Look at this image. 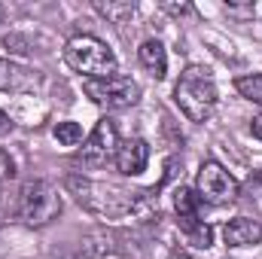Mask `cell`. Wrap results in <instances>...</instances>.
Instances as JSON below:
<instances>
[{
  "instance_id": "cell-1",
  "label": "cell",
  "mask_w": 262,
  "mask_h": 259,
  "mask_svg": "<svg viewBox=\"0 0 262 259\" xmlns=\"http://www.w3.org/2000/svg\"><path fill=\"white\" fill-rule=\"evenodd\" d=\"M64 61L70 70H76V73H82L85 79H107V76H116V55H113V49L104 43V40H98V37H92V34H76V37H70L64 43Z\"/></svg>"
},
{
  "instance_id": "cell-2",
  "label": "cell",
  "mask_w": 262,
  "mask_h": 259,
  "mask_svg": "<svg viewBox=\"0 0 262 259\" xmlns=\"http://www.w3.org/2000/svg\"><path fill=\"white\" fill-rule=\"evenodd\" d=\"M174 98L180 104V110L192 119V122H207L216 110V82L210 76V70L204 67H186L174 85Z\"/></svg>"
},
{
  "instance_id": "cell-3",
  "label": "cell",
  "mask_w": 262,
  "mask_h": 259,
  "mask_svg": "<svg viewBox=\"0 0 262 259\" xmlns=\"http://www.w3.org/2000/svg\"><path fill=\"white\" fill-rule=\"evenodd\" d=\"M64 201L58 189L46 180H31L21 186L18 195V220L31 229H40V226H49L52 220H58Z\"/></svg>"
},
{
  "instance_id": "cell-4",
  "label": "cell",
  "mask_w": 262,
  "mask_h": 259,
  "mask_svg": "<svg viewBox=\"0 0 262 259\" xmlns=\"http://www.w3.org/2000/svg\"><path fill=\"white\" fill-rule=\"evenodd\" d=\"M85 95L104 110H128L140 101V85L131 76H107V79H85Z\"/></svg>"
},
{
  "instance_id": "cell-5",
  "label": "cell",
  "mask_w": 262,
  "mask_h": 259,
  "mask_svg": "<svg viewBox=\"0 0 262 259\" xmlns=\"http://www.w3.org/2000/svg\"><path fill=\"white\" fill-rule=\"evenodd\" d=\"M116 149H119V131L113 119H98V125L92 128V134L85 137L82 149H79V162L85 168H104L107 162L116 159Z\"/></svg>"
},
{
  "instance_id": "cell-6",
  "label": "cell",
  "mask_w": 262,
  "mask_h": 259,
  "mask_svg": "<svg viewBox=\"0 0 262 259\" xmlns=\"http://www.w3.org/2000/svg\"><path fill=\"white\" fill-rule=\"evenodd\" d=\"M238 195H241L238 180L220 162H204L198 168V198H204L210 204H229Z\"/></svg>"
},
{
  "instance_id": "cell-7",
  "label": "cell",
  "mask_w": 262,
  "mask_h": 259,
  "mask_svg": "<svg viewBox=\"0 0 262 259\" xmlns=\"http://www.w3.org/2000/svg\"><path fill=\"white\" fill-rule=\"evenodd\" d=\"M113 162H116L119 174H125V177L143 174V171H146V162H149V143H146L143 137H131L125 143H119Z\"/></svg>"
},
{
  "instance_id": "cell-8",
  "label": "cell",
  "mask_w": 262,
  "mask_h": 259,
  "mask_svg": "<svg viewBox=\"0 0 262 259\" xmlns=\"http://www.w3.org/2000/svg\"><path fill=\"white\" fill-rule=\"evenodd\" d=\"M37 82H40V76L34 70L0 58V92H31V89H37Z\"/></svg>"
},
{
  "instance_id": "cell-9",
  "label": "cell",
  "mask_w": 262,
  "mask_h": 259,
  "mask_svg": "<svg viewBox=\"0 0 262 259\" xmlns=\"http://www.w3.org/2000/svg\"><path fill=\"white\" fill-rule=\"evenodd\" d=\"M223 241L229 247H247V244H259L262 241V226L256 220H247V217H235L226 223L223 229Z\"/></svg>"
},
{
  "instance_id": "cell-10",
  "label": "cell",
  "mask_w": 262,
  "mask_h": 259,
  "mask_svg": "<svg viewBox=\"0 0 262 259\" xmlns=\"http://www.w3.org/2000/svg\"><path fill=\"white\" fill-rule=\"evenodd\" d=\"M137 58H140V64L146 67L149 76H156V79L168 76V52H165V46L159 40H143L140 49H137Z\"/></svg>"
},
{
  "instance_id": "cell-11",
  "label": "cell",
  "mask_w": 262,
  "mask_h": 259,
  "mask_svg": "<svg viewBox=\"0 0 262 259\" xmlns=\"http://www.w3.org/2000/svg\"><path fill=\"white\" fill-rule=\"evenodd\" d=\"M198 207H201V198H198L195 189L180 186V189L174 192V210H177L180 223H192V220H198Z\"/></svg>"
},
{
  "instance_id": "cell-12",
  "label": "cell",
  "mask_w": 262,
  "mask_h": 259,
  "mask_svg": "<svg viewBox=\"0 0 262 259\" xmlns=\"http://www.w3.org/2000/svg\"><path fill=\"white\" fill-rule=\"evenodd\" d=\"M95 9L110 21V25H125L131 15H134V3L131 0H95Z\"/></svg>"
},
{
  "instance_id": "cell-13",
  "label": "cell",
  "mask_w": 262,
  "mask_h": 259,
  "mask_svg": "<svg viewBox=\"0 0 262 259\" xmlns=\"http://www.w3.org/2000/svg\"><path fill=\"white\" fill-rule=\"evenodd\" d=\"M183 226V232H186V238H189V244L192 247H210V241H213V232H210V226H204L201 220H192V223H180Z\"/></svg>"
},
{
  "instance_id": "cell-14",
  "label": "cell",
  "mask_w": 262,
  "mask_h": 259,
  "mask_svg": "<svg viewBox=\"0 0 262 259\" xmlns=\"http://www.w3.org/2000/svg\"><path fill=\"white\" fill-rule=\"evenodd\" d=\"M235 89H238L247 101H253V104H259V107H262V73L238 76V79H235Z\"/></svg>"
},
{
  "instance_id": "cell-15",
  "label": "cell",
  "mask_w": 262,
  "mask_h": 259,
  "mask_svg": "<svg viewBox=\"0 0 262 259\" xmlns=\"http://www.w3.org/2000/svg\"><path fill=\"white\" fill-rule=\"evenodd\" d=\"M52 137H55L61 146H76V143H82V128H79L76 122H58V125L52 128Z\"/></svg>"
},
{
  "instance_id": "cell-16",
  "label": "cell",
  "mask_w": 262,
  "mask_h": 259,
  "mask_svg": "<svg viewBox=\"0 0 262 259\" xmlns=\"http://www.w3.org/2000/svg\"><path fill=\"white\" fill-rule=\"evenodd\" d=\"M226 9H229V12H235V15H253V3H250V0H247V3L229 0V3H226Z\"/></svg>"
},
{
  "instance_id": "cell-17",
  "label": "cell",
  "mask_w": 262,
  "mask_h": 259,
  "mask_svg": "<svg viewBox=\"0 0 262 259\" xmlns=\"http://www.w3.org/2000/svg\"><path fill=\"white\" fill-rule=\"evenodd\" d=\"M162 9L171 12V15H186V12H192L189 3H162Z\"/></svg>"
},
{
  "instance_id": "cell-18",
  "label": "cell",
  "mask_w": 262,
  "mask_h": 259,
  "mask_svg": "<svg viewBox=\"0 0 262 259\" xmlns=\"http://www.w3.org/2000/svg\"><path fill=\"white\" fill-rule=\"evenodd\" d=\"M9 131H12V119H9V116L0 110V137H6Z\"/></svg>"
},
{
  "instance_id": "cell-19",
  "label": "cell",
  "mask_w": 262,
  "mask_h": 259,
  "mask_svg": "<svg viewBox=\"0 0 262 259\" xmlns=\"http://www.w3.org/2000/svg\"><path fill=\"white\" fill-rule=\"evenodd\" d=\"M250 131H253V137H259V140H262V116H253V122H250Z\"/></svg>"
},
{
  "instance_id": "cell-20",
  "label": "cell",
  "mask_w": 262,
  "mask_h": 259,
  "mask_svg": "<svg viewBox=\"0 0 262 259\" xmlns=\"http://www.w3.org/2000/svg\"><path fill=\"white\" fill-rule=\"evenodd\" d=\"M3 15H6V9H3V6H0V25H3Z\"/></svg>"
}]
</instances>
